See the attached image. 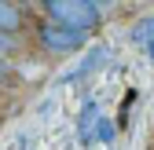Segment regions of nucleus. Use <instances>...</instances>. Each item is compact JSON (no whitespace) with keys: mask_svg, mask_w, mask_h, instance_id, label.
Segmentation results:
<instances>
[{"mask_svg":"<svg viewBox=\"0 0 154 150\" xmlns=\"http://www.w3.org/2000/svg\"><path fill=\"white\" fill-rule=\"evenodd\" d=\"M44 15L51 18V22L66 26V29L92 33L95 26H99L103 4H88V0H48V4H44Z\"/></svg>","mask_w":154,"mask_h":150,"instance_id":"f257e3e1","label":"nucleus"},{"mask_svg":"<svg viewBox=\"0 0 154 150\" xmlns=\"http://www.w3.org/2000/svg\"><path fill=\"white\" fill-rule=\"evenodd\" d=\"M37 37H41V48L55 51V55H70V51H81L88 33H77V29H66L59 22H51V18H44L41 29H37Z\"/></svg>","mask_w":154,"mask_h":150,"instance_id":"f03ea898","label":"nucleus"},{"mask_svg":"<svg viewBox=\"0 0 154 150\" xmlns=\"http://www.w3.org/2000/svg\"><path fill=\"white\" fill-rule=\"evenodd\" d=\"M103 117H99V106H95L92 99L81 106V117H77V136L81 139H95V124H99Z\"/></svg>","mask_w":154,"mask_h":150,"instance_id":"7ed1b4c3","label":"nucleus"},{"mask_svg":"<svg viewBox=\"0 0 154 150\" xmlns=\"http://www.w3.org/2000/svg\"><path fill=\"white\" fill-rule=\"evenodd\" d=\"M22 29V8L18 4H8V0H0V33H18Z\"/></svg>","mask_w":154,"mask_h":150,"instance_id":"20e7f679","label":"nucleus"},{"mask_svg":"<svg viewBox=\"0 0 154 150\" xmlns=\"http://www.w3.org/2000/svg\"><path fill=\"white\" fill-rule=\"evenodd\" d=\"M99 59H103V48H92V51L85 55V59H81V66H77V70H70L63 81H81L88 70H95V66H99Z\"/></svg>","mask_w":154,"mask_h":150,"instance_id":"39448f33","label":"nucleus"},{"mask_svg":"<svg viewBox=\"0 0 154 150\" xmlns=\"http://www.w3.org/2000/svg\"><path fill=\"white\" fill-rule=\"evenodd\" d=\"M114 136H118L114 121H106V117H103L99 124H95V139H99V143H106V146H110V143H114Z\"/></svg>","mask_w":154,"mask_h":150,"instance_id":"423d86ee","label":"nucleus"},{"mask_svg":"<svg viewBox=\"0 0 154 150\" xmlns=\"http://www.w3.org/2000/svg\"><path fill=\"white\" fill-rule=\"evenodd\" d=\"M150 33H154V15L147 18V22H140L136 29H132V40H143V37H150ZM150 40H154V37H150Z\"/></svg>","mask_w":154,"mask_h":150,"instance_id":"0eeeda50","label":"nucleus"},{"mask_svg":"<svg viewBox=\"0 0 154 150\" xmlns=\"http://www.w3.org/2000/svg\"><path fill=\"white\" fill-rule=\"evenodd\" d=\"M11 48H15V44H11V37H8V33H0V55H8Z\"/></svg>","mask_w":154,"mask_h":150,"instance_id":"6e6552de","label":"nucleus"},{"mask_svg":"<svg viewBox=\"0 0 154 150\" xmlns=\"http://www.w3.org/2000/svg\"><path fill=\"white\" fill-rule=\"evenodd\" d=\"M8 73H11V66H8V55H0V81H8Z\"/></svg>","mask_w":154,"mask_h":150,"instance_id":"1a4fd4ad","label":"nucleus"},{"mask_svg":"<svg viewBox=\"0 0 154 150\" xmlns=\"http://www.w3.org/2000/svg\"><path fill=\"white\" fill-rule=\"evenodd\" d=\"M147 55H150V62H154V40H147Z\"/></svg>","mask_w":154,"mask_h":150,"instance_id":"9d476101","label":"nucleus"}]
</instances>
